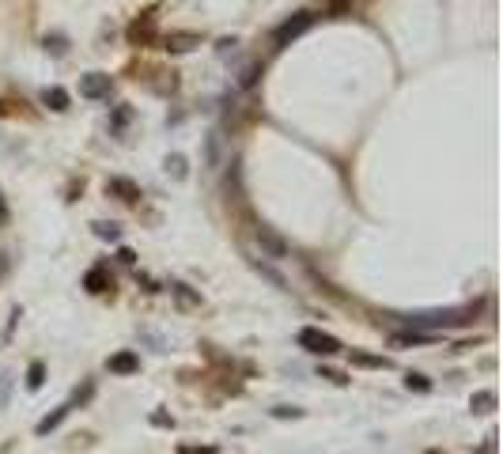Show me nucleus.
Listing matches in <instances>:
<instances>
[{
	"label": "nucleus",
	"mask_w": 503,
	"mask_h": 454,
	"mask_svg": "<svg viewBox=\"0 0 503 454\" xmlns=\"http://www.w3.org/2000/svg\"><path fill=\"white\" fill-rule=\"evenodd\" d=\"M405 322H409V329L432 334V329H450L466 318H461V311H417V314H405Z\"/></svg>",
	"instance_id": "nucleus-1"
},
{
	"label": "nucleus",
	"mask_w": 503,
	"mask_h": 454,
	"mask_svg": "<svg viewBox=\"0 0 503 454\" xmlns=\"http://www.w3.org/2000/svg\"><path fill=\"white\" fill-rule=\"evenodd\" d=\"M299 345H303L307 352H314V356H337L340 348H345L333 334H322V329H314V326L299 329Z\"/></svg>",
	"instance_id": "nucleus-2"
},
{
	"label": "nucleus",
	"mask_w": 503,
	"mask_h": 454,
	"mask_svg": "<svg viewBox=\"0 0 503 454\" xmlns=\"http://www.w3.org/2000/svg\"><path fill=\"white\" fill-rule=\"evenodd\" d=\"M254 242L262 246L265 257H273V262H284V257H288V242H284L280 235L273 231V227H257V231H254Z\"/></svg>",
	"instance_id": "nucleus-3"
},
{
	"label": "nucleus",
	"mask_w": 503,
	"mask_h": 454,
	"mask_svg": "<svg viewBox=\"0 0 503 454\" xmlns=\"http://www.w3.org/2000/svg\"><path fill=\"white\" fill-rule=\"evenodd\" d=\"M311 23H314V15L311 12H299V15H291V19H284L280 27H277V46H288V42H295L303 30H311Z\"/></svg>",
	"instance_id": "nucleus-4"
},
{
	"label": "nucleus",
	"mask_w": 503,
	"mask_h": 454,
	"mask_svg": "<svg viewBox=\"0 0 503 454\" xmlns=\"http://www.w3.org/2000/svg\"><path fill=\"white\" fill-rule=\"evenodd\" d=\"M80 95L91 99V102L110 99V76H102V72H87V76H80Z\"/></svg>",
	"instance_id": "nucleus-5"
},
{
	"label": "nucleus",
	"mask_w": 503,
	"mask_h": 454,
	"mask_svg": "<svg viewBox=\"0 0 503 454\" xmlns=\"http://www.w3.org/2000/svg\"><path fill=\"white\" fill-rule=\"evenodd\" d=\"M107 371L110 375H136L140 371V360H136V352H118L107 360Z\"/></svg>",
	"instance_id": "nucleus-6"
},
{
	"label": "nucleus",
	"mask_w": 503,
	"mask_h": 454,
	"mask_svg": "<svg viewBox=\"0 0 503 454\" xmlns=\"http://www.w3.org/2000/svg\"><path fill=\"white\" fill-rule=\"evenodd\" d=\"M163 42H167V50L185 53V50H193V46H201V35H193V30H170Z\"/></svg>",
	"instance_id": "nucleus-7"
},
{
	"label": "nucleus",
	"mask_w": 503,
	"mask_h": 454,
	"mask_svg": "<svg viewBox=\"0 0 503 454\" xmlns=\"http://www.w3.org/2000/svg\"><path fill=\"white\" fill-rule=\"evenodd\" d=\"M435 334H420V329H409V334H394L390 345L394 348H412V345H432Z\"/></svg>",
	"instance_id": "nucleus-8"
},
{
	"label": "nucleus",
	"mask_w": 503,
	"mask_h": 454,
	"mask_svg": "<svg viewBox=\"0 0 503 454\" xmlns=\"http://www.w3.org/2000/svg\"><path fill=\"white\" fill-rule=\"evenodd\" d=\"M42 102H46V107H50V110H57V113H61V110H68V102H72V95H68V91H64V87H46V95H42Z\"/></svg>",
	"instance_id": "nucleus-9"
},
{
	"label": "nucleus",
	"mask_w": 503,
	"mask_h": 454,
	"mask_svg": "<svg viewBox=\"0 0 503 454\" xmlns=\"http://www.w3.org/2000/svg\"><path fill=\"white\" fill-rule=\"evenodd\" d=\"M107 190H110V193H118L121 201H136V197H140V190H136V185L129 182V178H110Z\"/></svg>",
	"instance_id": "nucleus-10"
},
{
	"label": "nucleus",
	"mask_w": 503,
	"mask_h": 454,
	"mask_svg": "<svg viewBox=\"0 0 503 454\" xmlns=\"http://www.w3.org/2000/svg\"><path fill=\"white\" fill-rule=\"evenodd\" d=\"M68 412H72V405H61V409H57V412H50V417H42V420H38V435H50L53 428L61 424L64 417H68Z\"/></svg>",
	"instance_id": "nucleus-11"
},
{
	"label": "nucleus",
	"mask_w": 503,
	"mask_h": 454,
	"mask_svg": "<svg viewBox=\"0 0 503 454\" xmlns=\"http://www.w3.org/2000/svg\"><path fill=\"white\" fill-rule=\"evenodd\" d=\"M469 409H473V412H492V409H496V394H492V390H477L473 397H469Z\"/></svg>",
	"instance_id": "nucleus-12"
},
{
	"label": "nucleus",
	"mask_w": 503,
	"mask_h": 454,
	"mask_svg": "<svg viewBox=\"0 0 503 454\" xmlns=\"http://www.w3.org/2000/svg\"><path fill=\"white\" fill-rule=\"evenodd\" d=\"M170 291H174V299L182 307H201V296H197V291H190V284H170Z\"/></svg>",
	"instance_id": "nucleus-13"
},
{
	"label": "nucleus",
	"mask_w": 503,
	"mask_h": 454,
	"mask_svg": "<svg viewBox=\"0 0 503 454\" xmlns=\"http://www.w3.org/2000/svg\"><path fill=\"white\" fill-rule=\"evenodd\" d=\"M352 363L356 367H390V360H383V356H367V352H352Z\"/></svg>",
	"instance_id": "nucleus-14"
},
{
	"label": "nucleus",
	"mask_w": 503,
	"mask_h": 454,
	"mask_svg": "<svg viewBox=\"0 0 503 454\" xmlns=\"http://www.w3.org/2000/svg\"><path fill=\"white\" fill-rule=\"evenodd\" d=\"M84 288H87V291H107V288H110L107 273H102V269H91V273L84 277Z\"/></svg>",
	"instance_id": "nucleus-15"
},
{
	"label": "nucleus",
	"mask_w": 503,
	"mask_h": 454,
	"mask_svg": "<svg viewBox=\"0 0 503 454\" xmlns=\"http://www.w3.org/2000/svg\"><path fill=\"white\" fill-rule=\"evenodd\" d=\"M405 386H409V390H417V394H428V390H432V379L420 375V371H409V375H405Z\"/></svg>",
	"instance_id": "nucleus-16"
},
{
	"label": "nucleus",
	"mask_w": 503,
	"mask_h": 454,
	"mask_svg": "<svg viewBox=\"0 0 503 454\" xmlns=\"http://www.w3.org/2000/svg\"><path fill=\"white\" fill-rule=\"evenodd\" d=\"M42 383H46V367L35 360V363L27 367V390H42Z\"/></svg>",
	"instance_id": "nucleus-17"
},
{
	"label": "nucleus",
	"mask_w": 503,
	"mask_h": 454,
	"mask_svg": "<svg viewBox=\"0 0 503 454\" xmlns=\"http://www.w3.org/2000/svg\"><path fill=\"white\" fill-rule=\"evenodd\" d=\"M216 167H220V133L208 136V170H216Z\"/></svg>",
	"instance_id": "nucleus-18"
},
{
	"label": "nucleus",
	"mask_w": 503,
	"mask_h": 454,
	"mask_svg": "<svg viewBox=\"0 0 503 454\" xmlns=\"http://www.w3.org/2000/svg\"><path fill=\"white\" fill-rule=\"evenodd\" d=\"M95 235H99L102 242H118V239H121L118 224H95Z\"/></svg>",
	"instance_id": "nucleus-19"
},
{
	"label": "nucleus",
	"mask_w": 503,
	"mask_h": 454,
	"mask_svg": "<svg viewBox=\"0 0 503 454\" xmlns=\"http://www.w3.org/2000/svg\"><path fill=\"white\" fill-rule=\"evenodd\" d=\"M167 170L174 178H185V156H178V152H174V156H167Z\"/></svg>",
	"instance_id": "nucleus-20"
},
{
	"label": "nucleus",
	"mask_w": 503,
	"mask_h": 454,
	"mask_svg": "<svg viewBox=\"0 0 503 454\" xmlns=\"http://www.w3.org/2000/svg\"><path fill=\"white\" fill-rule=\"evenodd\" d=\"M273 417H277V420H299V417H303V409H295V405H277Z\"/></svg>",
	"instance_id": "nucleus-21"
},
{
	"label": "nucleus",
	"mask_w": 503,
	"mask_h": 454,
	"mask_svg": "<svg viewBox=\"0 0 503 454\" xmlns=\"http://www.w3.org/2000/svg\"><path fill=\"white\" fill-rule=\"evenodd\" d=\"M152 424H156V428H174V417L159 409V412H152Z\"/></svg>",
	"instance_id": "nucleus-22"
},
{
	"label": "nucleus",
	"mask_w": 503,
	"mask_h": 454,
	"mask_svg": "<svg viewBox=\"0 0 503 454\" xmlns=\"http://www.w3.org/2000/svg\"><path fill=\"white\" fill-rule=\"evenodd\" d=\"M8 390H12V375H0V409L8 405Z\"/></svg>",
	"instance_id": "nucleus-23"
},
{
	"label": "nucleus",
	"mask_w": 503,
	"mask_h": 454,
	"mask_svg": "<svg viewBox=\"0 0 503 454\" xmlns=\"http://www.w3.org/2000/svg\"><path fill=\"white\" fill-rule=\"evenodd\" d=\"M254 76H257V64H246V72H242V87L254 84Z\"/></svg>",
	"instance_id": "nucleus-24"
},
{
	"label": "nucleus",
	"mask_w": 503,
	"mask_h": 454,
	"mask_svg": "<svg viewBox=\"0 0 503 454\" xmlns=\"http://www.w3.org/2000/svg\"><path fill=\"white\" fill-rule=\"evenodd\" d=\"M8 220H12V212H8V205H4V193H0V227H8Z\"/></svg>",
	"instance_id": "nucleus-25"
},
{
	"label": "nucleus",
	"mask_w": 503,
	"mask_h": 454,
	"mask_svg": "<svg viewBox=\"0 0 503 454\" xmlns=\"http://www.w3.org/2000/svg\"><path fill=\"white\" fill-rule=\"evenodd\" d=\"M182 454H216L212 447H182Z\"/></svg>",
	"instance_id": "nucleus-26"
},
{
	"label": "nucleus",
	"mask_w": 503,
	"mask_h": 454,
	"mask_svg": "<svg viewBox=\"0 0 503 454\" xmlns=\"http://www.w3.org/2000/svg\"><path fill=\"white\" fill-rule=\"evenodd\" d=\"M326 379H333V383H337V386H345V383H348V379H345V375H340V371H326Z\"/></svg>",
	"instance_id": "nucleus-27"
}]
</instances>
